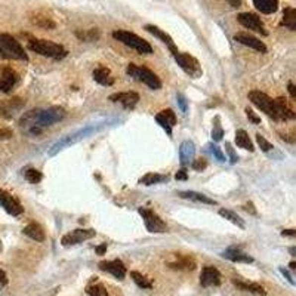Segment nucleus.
<instances>
[{
    "label": "nucleus",
    "instance_id": "f257e3e1",
    "mask_svg": "<svg viewBox=\"0 0 296 296\" xmlns=\"http://www.w3.org/2000/svg\"><path fill=\"white\" fill-rule=\"evenodd\" d=\"M64 116L66 111L61 107H51L48 110H31L21 117L19 126L25 134L37 137L43 132L45 128H49L54 123L63 120Z\"/></svg>",
    "mask_w": 296,
    "mask_h": 296
},
{
    "label": "nucleus",
    "instance_id": "f03ea898",
    "mask_svg": "<svg viewBox=\"0 0 296 296\" xmlns=\"http://www.w3.org/2000/svg\"><path fill=\"white\" fill-rule=\"evenodd\" d=\"M0 57L4 60L28 61V55L25 54L21 43L6 33H0Z\"/></svg>",
    "mask_w": 296,
    "mask_h": 296
},
{
    "label": "nucleus",
    "instance_id": "7ed1b4c3",
    "mask_svg": "<svg viewBox=\"0 0 296 296\" xmlns=\"http://www.w3.org/2000/svg\"><path fill=\"white\" fill-rule=\"evenodd\" d=\"M28 48L46 58L52 60H63L67 57V49L58 43H54L51 40H43V39H33L28 42Z\"/></svg>",
    "mask_w": 296,
    "mask_h": 296
},
{
    "label": "nucleus",
    "instance_id": "20e7f679",
    "mask_svg": "<svg viewBox=\"0 0 296 296\" xmlns=\"http://www.w3.org/2000/svg\"><path fill=\"white\" fill-rule=\"evenodd\" d=\"M113 37L119 42H122L123 45L135 49L137 52L140 54H144V55H148V54H152V48L151 45L148 43L147 40H144L143 37L131 33V31H126V30H116L113 31Z\"/></svg>",
    "mask_w": 296,
    "mask_h": 296
},
{
    "label": "nucleus",
    "instance_id": "39448f33",
    "mask_svg": "<svg viewBox=\"0 0 296 296\" xmlns=\"http://www.w3.org/2000/svg\"><path fill=\"white\" fill-rule=\"evenodd\" d=\"M126 73L129 74L131 77H134L138 81H143L144 84H147L148 87L157 90L161 87V80L158 78V75L155 73H152L147 67L143 66H137V64H129L126 69Z\"/></svg>",
    "mask_w": 296,
    "mask_h": 296
},
{
    "label": "nucleus",
    "instance_id": "423d86ee",
    "mask_svg": "<svg viewBox=\"0 0 296 296\" xmlns=\"http://www.w3.org/2000/svg\"><path fill=\"white\" fill-rule=\"evenodd\" d=\"M249 99L255 107H258L261 111H264L267 116H270L271 119L276 120V102L273 98H270L267 93H264L261 90H250Z\"/></svg>",
    "mask_w": 296,
    "mask_h": 296
},
{
    "label": "nucleus",
    "instance_id": "0eeeda50",
    "mask_svg": "<svg viewBox=\"0 0 296 296\" xmlns=\"http://www.w3.org/2000/svg\"><path fill=\"white\" fill-rule=\"evenodd\" d=\"M175 61L178 63V66L188 74L190 77L193 78H199L202 74H203V70H202V66L199 64V61L188 55V54H182V52H178L176 55H173Z\"/></svg>",
    "mask_w": 296,
    "mask_h": 296
},
{
    "label": "nucleus",
    "instance_id": "6e6552de",
    "mask_svg": "<svg viewBox=\"0 0 296 296\" xmlns=\"http://www.w3.org/2000/svg\"><path fill=\"white\" fill-rule=\"evenodd\" d=\"M138 212H140V215L143 217L144 223H146V228H147L149 232L158 234V232H164V231L167 229V226H166V223L163 222V220H161L157 214H154L152 211H149L147 208H140Z\"/></svg>",
    "mask_w": 296,
    "mask_h": 296
},
{
    "label": "nucleus",
    "instance_id": "1a4fd4ad",
    "mask_svg": "<svg viewBox=\"0 0 296 296\" xmlns=\"http://www.w3.org/2000/svg\"><path fill=\"white\" fill-rule=\"evenodd\" d=\"M237 21H238L243 27H246V28H249V30H253V31H256V33H261V34H264V36L268 34L267 30H265V27H264V24H262V21H261V18H258L255 13H250V12L238 13Z\"/></svg>",
    "mask_w": 296,
    "mask_h": 296
},
{
    "label": "nucleus",
    "instance_id": "9d476101",
    "mask_svg": "<svg viewBox=\"0 0 296 296\" xmlns=\"http://www.w3.org/2000/svg\"><path fill=\"white\" fill-rule=\"evenodd\" d=\"M96 231L95 229H74L72 232L66 234L61 238L63 246L69 247V246H75L78 243H83L84 240H90L92 237H95Z\"/></svg>",
    "mask_w": 296,
    "mask_h": 296
},
{
    "label": "nucleus",
    "instance_id": "9b49d317",
    "mask_svg": "<svg viewBox=\"0 0 296 296\" xmlns=\"http://www.w3.org/2000/svg\"><path fill=\"white\" fill-rule=\"evenodd\" d=\"M0 206L12 217H18L24 212V208L21 206V203L1 188H0Z\"/></svg>",
    "mask_w": 296,
    "mask_h": 296
},
{
    "label": "nucleus",
    "instance_id": "f8f14e48",
    "mask_svg": "<svg viewBox=\"0 0 296 296\" xmlns=\"http://www.w3.org/2000/svg\"><path fill=\"white\" fill-rule=\"evenodd\" d=\"M96 131V128H84V129H81V131H78V132H75L73 135H69L67 138H64L63 141H60V143H57L52 149H51V155H54V154H57L58 151H61L63 148L69 147L70 144H74V143H77L78 140H81V138H86L89 134H92V132H95Z\"/></svg>",
    "mask_w": 296,
    "mask_h": 296
},
{
    "label": "nucleus",
    "instance_id": "ddd939ff",
    "mask_svg": "<svg viewBox=\"0 0 296 296\" xmlns=\"http://www.w3.org/2000/svg\"><path fill=\"white\" fill-rule=\"evenodd\" d=\"M99 270L113 274L117 280H123L125 276H126V267H125V264H123L120 259L99 262Z\"/></svg>",
    "mask_w": 296,
    "mask_h": 296
},
{
    "label": "nucleus",
    "instance_id": "4468645a",
    "mask_svg": "<svg viewBox=\"0 0 296 296\" xmlns=\"http://www.w3.org/2000/svg\"><path fill=\"white\" fill-rule=\"evenodd\" d=\"M200 285L203 288L220 286L221 285V273L215 267H205L200 274Z\"/></svg>",
    "mask_w": 296,
    "mask_h": 296
},
{
    "label": "nucleus",
    "instance_id": "2eb2a0df",
    "mask_svg": "<svg viewBox=\"0 0 296 296\" xmlns=\"http://www.w3.org/2000/svg\"><path fill=\"white\" fill-rule=\"evenodd\" d=\"M110 101L113 102H120L125 108L132 110L135 108V105L140 101V95L137 92H119V93H113L110 95Z\"/></svg>",
    "mask_w": 296,
    "mask_h": 296
},
{
    "label": "nucleus",
    "instance_id": "dca6fc26",
    "mask_svg": "<svg viewBox=\"0 0 296 296\" xmlns=\"http://www.w3.org/2000/svg\"><path fill=\"white\" fill-rule=\"evenodd\" d=\"M18 81V74L9 67H0V92H9Z\"/></svg>",
    "mask_w": 296,
    "mask_h": 296
},
{
    "label": "nucleus",
    "instance_id": "f3484780",
    "mask_svg": "<svg viewBox=\"0 0 296 296\" xmlns=\"http://www.w3.org/2000/svg\"><path fill=\"white\" fill-rule=\"evenodd\" d=\"M234 40L238 42V43H241V45H244V46H247V48H252V49H255V51H258V52H261V54H267V46H265L259 39H256V37H253V36H250V34L237 33V34L234 36Z\"/></svg>",
    "mask_w": 296,
    "mask_h": 296
},
{
    "label": "nucleus",
    "instance_id": "a211bd4d",
    "mask_svg": "<svg viewBox=\"0 0 296 296\" xmlns=\"http://www.w3.org/2000/svg\"><path fill=\"white\" fill-rule=\"evenodd\" d=\"M155 122L166 131L167 135H172V128L176 125V114L172 110H163L155 116Z\"/></svg>",
    "mask_w": 296,
    "mask_h": 296
},
{
    "label": "nucleus",
    "instance_id": "6ab92c4d",
    "mask_svg": "<svg viewBox=\"0 0 296 296\" xmlns=\"http://www.w3.org/2000/svg\"><path fill=\"white\" fill-rule=\"evenodd\" d=\"M146 30H147L148 33H151L152 36H155L157 39H160L169 49H170V52H172V55H176L179 51L176 49V46H175V42H173V39L167 34V33H164L163 30H160L158 27H155V25H151V24H147L146 25Z\"/></svg>",
    "mask_w": 296,
    "mask_h": 296
},
{
    "label": "nucleus",
    "instance_id": "aec40b11",
    "mask_svg": "<svg viewBox=\"0 0 296 296\" xmlns=\"http://www.w3.org/2000/svg\"><path fill=\"white\" fill-rule=\"evenodd\" d=\"M194 155H196V146L193 141L187 140L179 146V158L182 164L191 163L194 160Z\"/></svg>",
    "mask_w": 296,
    "mask_h": 296
},
{
    "label": "nucleus",
    "instance_id": "412c9836",
    "mask_svg": "<svg viewBox=\"0 0 296 296\" xmlns=\"http://www.w3.org/2000/svg\"><path fill=\"white\" fill-rule=\"evenodd\" d=\"M92 75H93V80H95L96 83L102 84V86H111V84L114 83L113 74H111V72H110L107 67H104V66L96 67V69L93 70Z\"/></svg>",
    "mask_w": 296,
    "mask_h": 296
},
{
    "label": "nucleus",
    "instance_id": "4be33fe9",
    "mask_svg": "<svg viewBox=\"0 0 296 296\" xmlns=\"http://www.w3.org/2000/svg\"><path fill=\"white\" fill-rule=\"evenodd\" d=\"M222 256H223L225 259L232 261V262H244V264L253 262V258H252V256L246 255L244 252H241V250L237 249V247H229V249H226V250L222 253Z\"/></svg>",
    "mask_w": 296,
    "mask_h": 296
},
{
    "label": "nucleus",
    "instance_id": "5701e85b",
    "mask_svg": "<svg viewBox=\"0 0 296 296\" xmlns=\"http://www.w3.org/2000/svg\"><path fill=\"white\" fill-rule=\"evenodd\" d=\"M22 232H24L27 237H30V238H33V240H36V241H45V231H43V228H42L39 223H36V222L28 223V225L22 229Z\"/></svg>",
    "mask_w": 296,
    "mask_h": 296
},
{
    "label": "nucleus",
    "instance_id": "b1692460",
    "mask_svg": "<svg viewBox=\"0 0 296 296\" xmlns=\"http://www.w3.org/2000/svg\"><path fill=\"white\" fill-rule=\"evenodd\" d=\"M255 7L265 13V15H271L279 9V0H252Z\"/></svg>",
    "mask_w": 296,
    "mask_h": 296
},
{
    "label": "nucleus",
    "instance_id": "393cba45",
    "mask_svg": "<svg viewBox=\"0 0 296 296\" xmlns=\"http://www.w3.org/2000/svg\"><path fill=\"white\" fill-rule=\"evenodd\" d=\"M232 283L238 288V289H241V291H244V292H250V294H256V295H265L267 292H265V289L261 286V285H258V283H250V282H241V280H237V279H234L232 280Z\"/></svg>",
    "mask_w": 296,
    "mask_h": 296
},
{
    "label": "nucleus",
    "instance_id": "a878e982",
    "mask_svg": "<svg viewBox=\"0 0 296 296\" xmlns=\"http://www.w3.org/2000/svg\"><path fill=\"white\" fill-rule=\"evenodd\" d=\"M178 196L181 199H188L193 202H199V203H205V205H217L215 200L209 199L208 196L202 194V193H196V191H179Z\"/></svg>",
    "mask_w": 296,
    "mask_h": 296
},
{
    "label": "nucleus",
    "instance_id": "bb28decb",
    "mask_svg": "<svg viewBox=\"0 0 296 296\" xmlns=\"http://www.w3.org/2000/svg\"><path fill=\"white\" fill-rule=\"evenodd\" d=\"M170 268L173 270H185V271H191L196 268V262L194 259L188 258V256H179L175 262H170L169 264Z\"/></svg>",
    "mask_w": 296,
    "mask_h": 296
},
{
    "label": "nucleus",
    "instance_id": "cd10ccee",
    "mask_svg": "<svg viewBox=\"0 0 296 296\" xmlns=\"http://www.w3.org/2000/svg\"><path fill=\"white\" fill-rule=\"evenodd\" d=\"M235 144L240 148H243V149H249V151H253L255 149L252 141H250V138H249V135H247V132L243 131V129H240V131L235 132Z\"/></svg>",
    "mask_w": 296,
    "mask_h": 296
},
{
    "label": "nucleus",
    "instance_id": "c85d7f7f",
    "mask_svg": "<svg viewBox=\"0 0 296 296\" xmlns=\"http://www.w3.org/2000/svg\"><path fill=\"white\" fill-rule=\"evenodd\" d=\"M283 25L292 31L296 30V10L291 6H288L283 12Z\"/></svg>",
    "mask_w": 296,
    "mask_h": 296
},
{
    "label": "nucleus",
    "instance_id": "c756f323",
    "mask_svg": "<svg viewBox=\"0 0 296 296\" xmlns=\"http://www.w3.org/2000/svg\"><path fill=\"white\" fill-rule=\"evenodd\" d=\"M167 176L166 175H160V173H154V172H149L147 175H144L141 179H140V184L143 185H154V184H160L163 181H166Z\"/></svg>",
    "mask_w": 296,
    "mask_h": 296
},
{
    "label": "nucleus",
    "instance_id": "7c9ffc66",
    "mask_svg": "<svg viewBox=\"0 0 296 296\" xmlns=\"http://www.w3.org/2000/svg\"><path fill=\"white\" fill-rule=\"evenodd\" d=\"M220 215H221L222 218H225V220H228L229 222H232L234 225H237L238 228H246V223L244 221L237 215V214H234L232 211H228V209H221L220 211Z\"/></svg>",
    "mask_w": 296,
    "mask_h": 296
},
{
    "label": "nucleus",
    "instance_id": "2f4dec72",
    "mask_svg": "<svg viewBox=\"0 0 296 296\" xmlns=\"http://www.w3.org/2000/svg\"><path fill=\"white\" fill-rule=\"evenodd\" d=\"M131 277H132V280L140 286V288H143V289H151V282L148 280L146 276H143L141 273H138V271H132L131 273Z\"/></svg>",
    "mask_w": 296,
    "mask_h": 296
},
{
    "label": "nucleus",
    "instance_id": "473e14b6",
    "mask_svg": "<svg viewBox=\"0 0 296 296\" xmlns=\"http://www.w3.org/2000/svg\"><path fill=\"white\" fill-rule=\"evenodd\" d=\"M31 21H33V24H36L37 27L48 28V30H49V28H55V25H57V24H55L51 18H48V16H39V15H37V16L33 18Z\"/></svg>",
    "mask_w": 296,
    "mask_h": 296
},
{
    "label": "nucleus",
    "instance_id": "72a5a7b5",
    "mask_svg": "<svg viewBox=\"0 0 296 296\" xmlns=\"http://www.w3.org/2000/svg\"><path fill=\"white\" fill-rule=\"evenodd\" d=\"M21 107H22V101L18 99V98H13V99L7 101L6 105L1 107V111H3V113H10V114H13V113H15L16 110H19ZM10 114H9V116H10Z\"/></svg>",
    "mask_w": 296,
    "mask_h": 296
},
{
    "label": "nucleus",
    "instance_id": "f704fd0d",
    "mask_svg": "<svg viewBox=\"0 0 296 296\" xmlns=\"http://www.w3.org/2000/svg\"><path fill=\"white\" fill-rule=\"evenodd\" d=\"M24 176H25V179L30 184H39L42 181V178H43L42 172H39L37 169H27L25 173H24Z\"/></svg>",
    "mask_w": 296,
    "mask_h": 296
},
{
    "label": "nucleus",
    "instance_id": "c9c22d12",
    "mask_svg": "<svg viewBox=\"0 0 296 296\" xmlns=\"http://www.w3.org/2000/svg\"><path fill=\"white\" fill-rule=\"evenodd\" d=\"M86 292L89 296H108L105 288L102 285H92L86 289Z\"/></svg>",
    "mask_w": 296,
    "mask_h": 296
},
{
    "label": "nucleus",
    "instance_id": "e433bc0d",
    "mask_svg": "<svg viewBox=\"0 0 296 296\" xmlns=\"http://www.w3.org/2000/svg\"><path fill=\"white\" fill-rule=\"evenodd\" d=\"M77 37L81 39V40H84V42H92V40L98 39L99 34H98L96 30H89V31H86V33H83V34H81V33H77Z\"/></svg>",
    "mask_w": 296,
    "mask_h": 296
},
{
    "label": "nucleus",
    "instance_id": "4c0bfd02",
    "mask_svg": "<svg viewBox=\"0 0 296 296\" xmlns=\"http://www.w3.org/2000/svg\"><path fill=\"white\" fill-rule=\"evenodd\" d=\"M222 137H223V131H222L221 125H220V117H217L215 126H214V131H212V138H214V141H221Z\"/></svg>",
    "mask_w": 296,
    "mask_h": 296
},
{
    "label": "nucleus",
    "instance_id": "58836bf2",
    "mask_svg": "<svg viewBox=\"0 0 296 296\" xmlns=\"http://www.w3.org/2000/svg\"><path fill=\"white\" fill-rule=\"evenodd\" d=\"M256 141H258V146L261 147L262 151H265V152H267V151L273 149V146H271V144H270V143H268V141H267L261 134H258V135H256Z\"/></svg>",
    "mask_w": 296,
    "mask_h": 296
},
{
    "label": "nucleus",
    "instance_id": "ea45409f",
    "mask_svg": "<svg viewBox=\"0 0 296 296\" xmlns=\"http://www.w3.org/2000/svg\"><path fill=\"white\" fill-rule=\"evenodd\" d=\"M191 167L194 169V170H205L206 167H208V163H206V160L205 158H196V160H193L191 161Z\"/></svg>",
    "mask_w": 296,
    "mask_h": 296
},
{
    "label": "nucleus",
    "instance_id": "a19ab883",
    "mask_svg": "<svg viewBox=\"0 0 296 296\" xmlns=\"http://www.w3.org/2000/svg\"><path fill=\"white\" fill-rule=\"evenodd\" d=\"M225 151H226V152H228V155H229V161H231V163H237L238 155L235 154L234 148L231 147V144H229V143H226V144H225Z\"/></svg>",
    "mask_w": 296,
    "mask_h": 296
},
{
    "label": "nucleus",
    "instance_id": "79ce46f5",
    "mask_svg": "<svg viewBox=\"0 0 296 296\" xmlns=\"http://www.w3.org/2000/svg\"><path fill=\"white\" fill-rule=\"evenodd\" d=\"M209 148H211V152H212L220 161H225V155H223V152L221 151V148L217 147V146H209Z\"/></svg>",
    "mask_w": 296,
    "mask_h": 296
},
{
    "label": "nucleus",
    "instance_id": "37998d69",
    "mask_svg": "<svg viewBox=\"0 0 296 296\" xmlns=\"http://www.w3.org/2000/svg\"><path fill=\"white\" fill-rule=\"evenodd\" d=\"M176 101H178L179 108H181L184 113H187V98H185L182 93H178V95H176Z\"/></svg>",
    "mask_w": 296,
    "mask_h": 296
},
{
    "label": "nucleus",
    "instance_id": "c03bdc74",
    "mask_svg": "<svg viewBox=\"0 0 296 296\" xmlns=\"http://www.w3.org/2000/svg\"><path fill=\"white\" fill-rule=\"evenodd\" d=\"M246 114H247V119H249L250 122H253L255 125L261 123V119L256 116V113H255L253 110H250V108H246Z\"/></svg>",
    "mask_w": 296,
    "mask_h": 296
},
{
    "label": "nucleus",
    "instance_id": "a18cd8bd",
    "mask_svg": "<svg viewBox=\"0 0 296 296\" xmlns=\"http://www.w3.org/2000/svg\"><path fill=\"white\" fill-rule=\"evenodd\" d=\"M9 138H12V132L9 129H1L0 128V141H6Z\"/></svg>",
    "mask_w": 296,
    "mask_h": 296
},
{
    "label": "nucleus",
    "instance_id": "49530a36",
    "mask_svg": "<svg viewBox=\"0 0 296 296\" xmlns=\"http://www.w3.org/2000/svg\"><path fill=\"white\" fill-rule=\"evenodd\" d=\"M175 178H176L178 181H185V179L188 178V175H187V169H181V170L175 175Z\"/></svg>",
    "mask_w": 296,
    "mask_h": 296
},
{
    "label": "nucleus",
    "instance_id": "de8ad7c7",
    "mask_svg": "<svg viewBox=\"0 0 296 296\" xmlns=\"http://www.w3.org/2000/svg\"><path fill=\"white\" fill-rule=\"evenodd\" d=\"M7 285V276L3 270H0V288H4Z\"/></svg>",
    "mask_w": 296,
    "mask_h": 296
},
{
    "label": "nucleus",
    "instance_id": "09e8293b",
    "mask_svg": "<svg viewBox=\"0 0 296 296\" xmlns=\"http://www.w3.org/2000/svg\"><path fill=\"white\" fill-rule=\"evenodd\" d=\"M95 252H96L98 255H104V253L107 252V243H102V244L96 246V247H95Z\"/></svg>",
    "mask_w": 296,
    "mask_h": 296
},
{
    "label": "nucleus",
    "instance_id": "8fccbe9b",
    "mask_svg": "<svg viewBox=\"0 0 296 296\" xmlns=\"http://www.w3.org/2000/svg\"><path fill=\"white\" fill-rule=\"evenodd\" d=\"M289 93H291V96H292L294 99H296V89L294 83H289Z\"/></svg>",
    "mask_w": 296,
    "mask_h": 296
},
{
    "label": "nucleus",
    "instance_id": "3c124183",
    "mask_svg": "<svg viewBox=\"0 0 296 296\" xmlns=\"http://www.w3.org/2000/svg\"><path fill=\"white\" fill-rule=\"evenodd\" d=\"M244 209H246L247 212H250L252 215H256V211L253 209V205H252V203H247V205L244 206Z\"/></svg>",
    "mask_w": 296,
    "mask_h": 296
},
{
    "label": "nucleus",
    "instance_id": "603ef678",
    "mask_svg": "<svg viewBox=\"0 0 296 296\" xmlns=\"http://www.w3.org/2000/svg\"><path fill=\"white\" fill-rule=\"evenodd\" d=\"M280 271H282V274H283V276H286V279H288V280H289V282H291L292 285H295V282H294V279L291 277V274H289V273H288V271H286L285 268H282Z\"/></svg>",
    "mask_w": 296,
    "mask_h": 296
},
{
    "label": "nucleus",
    "instance_id": "864d4df0",
    "mask_svg": "<svg viewBox=\"0 0 296 296\" xmlns=\"http://www.w3.org/2000/svg\"><path fill=\"white\" fill-rule=\"evenodd\" d=\"M283 235H291V237H295V229H283V232H282Z\"/></svg>",
    "mask_w": 296,
    "mask_h": 296
},
{
    "label": "nucleus",
    "instance_id": "5fc2aeb1",
    "mask_svg": "<svg viewBox=\"0 0 296 296\" xmlns=\"http://www.w3.org/2000/svg\"><path fill=\"white\" fill-rule=\"evenodd\" d=\"M229 3H231V6H234V7H237V6H240V3H241V0H228Z\"/></svg>",
    "mask_w": 296,
    "mask_h": 296
},
{
    "label": "nucleus",
    "instance_id": "6e6d98bb",
    "mask_svg": "<svg viewBox=\"0 0 296 296\" xmlns=\"http://www.w3.org/2000/svg\"><path fill=\"white\" fill-rule=\"evenodd\" d=\"M291 270H295V262H291Z\"/></svg>",
    "mask_w": 296,
    "mask_h": 296
},
{
    "label": "nucleus",
    "instance_id": "4d7b16f0",
    "mask_svg": "<svg viewBox=\"0 0 296 296\" xmlns=\"http://www.w3.org/2000/svg\"><path fill=\"white\" fill-rule=\"evenodd\" d=\"M0 250H1V241H0Z\"/></svg>",
    "mask_w": 296,
    "mask_h": 296
}]
</instances>
